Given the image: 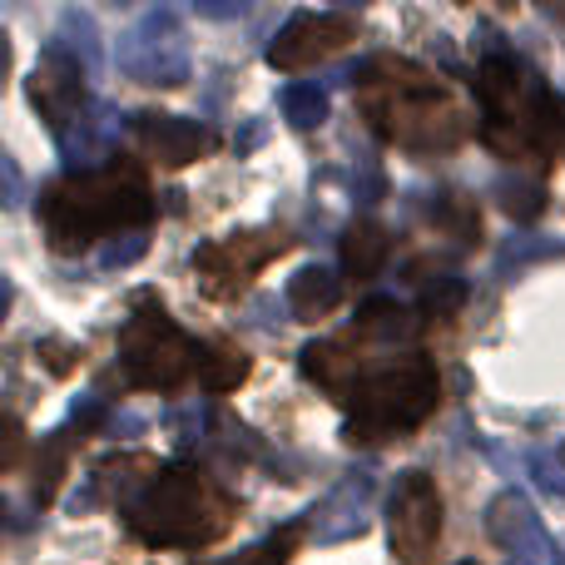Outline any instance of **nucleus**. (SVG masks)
Wrapping results in <instances>:
<instances>
[{
    "mask_svg": "<svg viewBox=\"0 0 565 565\" xmlns=\"http://www.w3.org/2000/svg\"><path fill=\"white\" fill-rule=\"evenodd\" d=\"M119 129H125L119 109H109L105 99H89V105L55 135V149H60L70 174H95V169H105L109 159H115Z\"/></svg>",
    "mask_w": 565,
    "mask_h": 565,
    "instance_id": "obj_13",
    "label": "nucleus"
},
{
    "mask_svg": "<svg viewBox=\"0 0 565 565\" xmlns=\"http://www.w3.org/2000/svg\"><path fill=\"white\" fill-rule=\"evenodd\" d=\"M358 338H367V342H382V348H397V342H412L417 338V328H422V318L412 308H402L397 298H367L358 308Z\"/></svg>",
    "mask_w": 565,
    "mask_h": 565,
    "instance_id": "obj_17",
    "label": "nucleus"
},
{
    "mask_svg": "<svg viewBox=\"0 0 565 565\" xmlns=\"http://www.w3.org/2000/svg\"><path fill=\"white\" fill-rule=\"evenodd\" d=\"M302 541V526H282L274 536L254 541V546H244L238 556H224V561H194V565H288L292 551H298Z\"/></svg>",
    "mask_w": 565,
    "mask_h": 565,
    "instance_id": "obj_22",
    "label": "nucleus"
},
{
    "mask_svg": "<svg viewBox=\"0 0 565 565\" xmlns=\"http://www.w3.org/2000/svg\"><path fill=\"white\" fill-rule=\"evenodd\" d=\"M372 497H377V481L367 471H352L342 477L318 507L308 511V536L318 546H338V541H352L367 531V511H372Z\"/></svg>",
    "mask_w": 565,
    "mask_h": 565,
    "instance_id": "obj_14",
    "label": "nucleus"
},
{
    "mask_svg": "<svg viewBox=\"0 0 565 565\" xmlns=\"http://www.w3.org/2000/svg\"><path fill=\"white\" fill-rule=\"evenodd\" d=\"M441 382L437 367H431L422 352H407V358H392L382 367L362 372V382L348 397V427L342 437L352 447H377V441L407 437L422 422L437 412Z\"/></svg>",
    "mask_w": 565,
    "mask_h": 565,
    "instance_id": "obj_4",
    "label": "nucleus"
},
{
    "mask_svg": "<svg viewBox=\"0 0 565 565\" xmlns=\"http://www.w3.org/2000/svg\"><path fill=\"white\" fill-rule=\"evenodd\" d=\"M129 135H135V145L164 169L194 164V159H204L209 149L218 145V135L209 125L184 119V115H164V109H139V115H129Z\"/></svg>",
    "mask_w": 565,
    "mask_h": 565,
    "instance_id": "obj_12",
    "label": "nucleus"
},
{
    "mask_svg": "<svg viewBox=\"0 0 565 565\" xmlns=\"http://www.w3.org/2000/svg\"><path fill=\"white\" fill-rule=\"evenodd\" d=\"M352 40H358V20L342 15V10H298L274 35V45H268V65L308 70V65H318V60L338 55Z\"/></svg>",
    "mask_w": 565,
    "mask_h": 565,
    "instance_id": "obj_9",
    "label": "nucleus"
},
{
    "mask_svg": "<svg viewBox=\"0 0 565 565\" xmlns=\"http://www.w3.org/2000/svg\"><path fill=\"white\" fill-rule=\"evenodd\" d=\"M536 139H541V154H561L565 159V95H541L536 109Z\"/></svg>",
    "mask_w": 565,
    "mask_h": 565,
    "instance_id": "obj_25",
    "label": "nucleus"
},
{
    "mask_svg": "<svg viewBox=\"0 0 565 565\" xmlns=\"http://www.w3.org/2000/svg\"><path fill=\"white\" fill-rule=\"evenodd\" d=\"M387 254H392V238L377 218L348 224V234H342V268H348V278H358V282L377 278L387 268Z\"/></svg>",
    "mask_w": 565,
    "mask_h": 565,
    "instance_id": "obj_16",
    "label": "nucleus"
},
{
    "mask_svg": "<svg viewBox=\"0 0 565 565\" xmlns=\"http://www.w3.org/2000/svg\"><path fill=\"white\" fill-rule=\"evenodd\" d=\"M70 427H60V431H50V437H40V447H35V477H30V501L35 507H50L55 501V491H60V481H65V471H70Z\"/></svg>",
    "mask_w": 565,
    "mask_h": 565,
    "instance_id": "obj_18",
    "label": "nucleus"
},
{
    "mask_svg": "<svg viewBox=\"0 0 565 565\" xmlns=\"http://www.w3.org/2000/svg\"><path fill=\"white\" fill-rule=\"evenodd\" d=\"M20 441H25V431H20V417H6V471H15Z\"/></svg>",
    "mask_w": 565,
    "mask_h": 565,
    "instance_id": "obj_31",
    "label": "nucleus"
},
{
    "mask_svg": "<svg viewBox=\"0 0 565 565\" xmlns=\"http://www.w3.org/2000/svg\"><path fill=\"white\" fill-rule=\"evenodd\" d=\"M565 254V244H556V238H546V244H536V238H516V244H507V254H501V274H507L511 264H536V258H556Z\"/></svg>",
    "mask_w": 565,
    "mask_h": 565,
    "instance_id": "obj_29",
    "label": "nucleus"
},
{
    "mask_svg": "<svg viewBox=\"0 0 565 565\" xmlns=\"http://www.w3.org/2000/svg\"><path fill=\"white\" fill-rule=\"evenodd\" d=\"M556 565H565V546H561V556H556Z\"/></svg>",
    "mask_w": 565,
    "mask_h": 565,
    "instance_id": "obj_34",
    "label": "nucleus"
},
{
    "mask_svg": "<svg viewBox=\"0 0 565 565\" xmlns=\"http://www.w3.org/2000/svg\"><path fill=\"white\" fill-rule=\"evenodd\" d=\"M115 497L125 526L135 531L145 546H169V551H199L228 536L238 507L214 477L184 461H154L145 477H109L95 467L89 491L75 497V511L99 507V497Z\"/></svg>",
    "mask_w": 565,
    "mask_h": 565,
    "instance_id": "obj_1",
    "label": "nucleus"
},
{
    "mask_svg": "<svg viewBox=\"0 0 565 565\" xmlns=\"http://www.w3.org/2000/svg\"><path fill=\"white\" fill-rule=\"evenodd\" d=\"M35 214L55 254H85L119 228H145L154 218V194L139 169L105 164L95 174H65L45 184Z\"/></svg>",
    "mask_w": 565,
    "mask_h": 565,
    "instance_id": "obj_3",
    "label": "nucleus"
},
{
    "mask_svg": "<svg viewBox=\"0 0 565 565\" xmlns=\"http://www.w3.org/2000/svg\"><path fill=\"white\" fill-rule=\"evenodd\" d=\"M531 477L546 497L565 501V451H531Z\"/></svg>",
    "mask_w": 565,
    "mask_h": 565,
    "instance_id": "obj_27",
    "label": "nucleus"
},
{
    "mask_svg": "<svg viewBox=\"0 0 565 565\" xmlns=\"http://www.w3.org/2000/svg\"><path fill=\"white\" fill-rule=\"evenodd\" d=\"M119 377L139 392H174L199 377V342L179 332L154 292H139L119 328Z\"/></svg>",
    "mask_w": 565,
    "mask_h": 565,
    "instance_id": "obj_5",
    "label": "nucleus"
},
{
    "mask_svg": "<svg viewBox=\"0 0 565 565\" xmlns=\"http://www.w3.org/2000/svg\"><path fill=\"white\" fill-rule=\"evenodd\" d=\"M487 536L497 541L507 556H516V565H556V556H561V546L546 536V526H541L531 497L516 491V487H507L501 497H491Z\"/></svg>",
    "mask_w": 565,
    "mask_h": 565,
    "instance_id": "obj_11",
    "label": "nucleus"
},
{
    "mask_svg": "<svg viewBox=\"0 0 565 565\" xmlns=\"http://www.w3.org/2000/svg\"><path fill=\"white\" fill-rule=\"evenodd\" d=\"M35 358L45 362L55 377H70V372L79 367V358H85V348H75V342H65V338H40L35 342Z\"/></svg>",
    "mask_w": 565,
    "mask_h": 565,
    "instance_id": "obj_28",
    "label": "nucleus"
},
{
    "mask_svg": "<svg viewBox=\"0 0 565 565\" xmlns=\"http://www.w3.org/2000/svg\"><path fill=\"white\" fill-rule=\"evenodd\" d=\"M248 6H199V15H218V20H228V15H244Z\"/></svg>",
    "mask_w": 565,
    "mask_h": 565,
    "instance_id": "obj_33",
    "label": "nucleus"
},
{
    "mask_svg": "<svg viewBox=\"0 0 565 565\" xmlns=\"http://www.w3.org/2000/svg\"><path fill=\"white\" fill-rule=\"evenodd\" d=\"M55 40L89 70V75L99 70V30H95V15H89V10H65V15H60Z\"/></svg>",
    "mask_w": 565,
    "mask_h": 565,
    "instance_id": "obj_20",
    "label": "nucleus"
},
{
    "mask_svg": "<svg viewBox=\"0 0 565 565\" xmlns=\"http://www.w3.org/2000/svg\"><path fill=\"white\" fill-rule=\"evenodd\" d=\"M497 199H501V209H507L516 224H531V218H541L546 214V184L541 179H501L497 184Z\"/></svg>",
    "mask_w": 565,
    "mask_h": 565,
    "instance_id": "obj_24",
    "label": "nucleus"
},
{
    "mask_svg": "<svg viewBox=\"0 0 565 565\" xmlns=\"http://www.w3.org/2000/svg\"><path fill=\"white\" fill-rule=\"evenodd\" d=\"M85 79H89V70L79 65V60L70 55L60 40H50V45L40 50V65L30 70V85L25 89H30V105H35L40 119L50 125V135H60V129H65L70 119L89 105Z\"/></svg>",
    "mask_w": 565,
    "mask_h": 565,
    "instance_id": "obj_10",
    "label": "nucleus"
},
{
    "mask_svg": "<svg viewBox=\"0 0 565 565\" xmlns=\"http://www.w3.org/2000/svg\"><path fill=\"white\" fill-rule=\"evenodd\" d=\"M461 302H467V282H461V278L422 282V318H451Z\"/></svg>",
    "mask_w": 565,
    "mask_h": 565,
    "instance_id": "obj_26",
    "label": "nucleus"
},
{
    "mask_svg": "<svg viewBox=\"0 0 565 565\" xmlns=\"http://www.w3.org/2000/svg\"><path fill=\"white\" fill-rule=\"evenodd\" d=\"M0 174H6V204L15 209L20 204V169H15V159H0Z\"/></svg>",
    "mask_w": 565,
    "mask_h": 565,
    "instance_id": "obj_32",
    "label": "nucleus"
},
{
    "mask_svg": "<svg viewBox=\"0 0 565 565\" xmlns=\"http://www.w3.org/2000/svg\"><path fill=\"white\" fill-rule=\"evenodd\" d=\"M145 254V238H129V244H109L105 248V268H125V264H135V258Z\"/></svg>",
    "mask_w": 565,
    "mask_h": 565,
    "instance_id": "obj_30",
    "label": "nucleus"
},
{
    "mask_svg": "<svg viewBox=\"0 0 565 565\" xmlns=\"http://www.w3.org/2000/svg\"><path fill=\"white\" fill-rule=\"evenodd\" d=\"M282 115H288L292 129H318L328 119V89L318 79H292L282 89Z\"/></svg>",
    "mask_w": 565,
    "mask_h": 565,
    "instance_id": "obj_21",
    "label": "nucleus"
},
{
    "mask_svg": "<svg viewBox=\"0 0 565 565\" xmlns=\"http://www.w3.org/2000/svg\"><path fill=\"white\" fill-rule=\"evenodd\" d=\"M115 60L135 85H154V89H174L194 75L184 20H179L174 10H145V15L119 35Z\"/></svg>",
    "mask_w": 565,
    "mask_h": 565,
    "instance_id": "obj_6",
    "label": "nucleus"
},
{
    "mask_svg": "<svg viewBox=\"0 0 565 565\" xmlns=\"http://www.w3.org/2000/svg\"><path fill=\"white\" fill-rule=\"evenodd\" d=\"M288 244L292 238L282 228H238V234L194 248V274L204 298H238L278 254H288Z\"/></svg>",
    "mask_w": 565,
    "mask_h": 565,
    "instance_id": "obj_7",
    "label": "nucleus"
},
{
    "mask_svg": "<svg viewBox=\"0 0 565 565\" xmlns=\"http://www.w3.org/2000/svg\"><path fill=\"white\" fill-rule=\"evenodd\" d=\"M431 224L447 228V234L457 238V244H467V248L481 238V214L461 194H437V204H431Z\"/></svg>",
    "mask_w": 565,
    "mask_h": 565,
    "instance_id": "obj_23",
    "label": "nucleus"
},
{
    "mask_svg": "<svg viewBox=\"0 0 565 565\" xmlns=\"http://www.w3.org/2000/svg\"><path fill=\"white\" fill-rule=\"evenodd\" d=\"M358 109L387 145L412 154H441L471 135V109L412 60H372L352 75Z\"/></svg>",
    "mask_w": 565,
    "mask_h": 565,
    "instance_id": "obj_2",
    "label": "nucleus"
},
{
    "mask_svg": "<svg viewBox=\"0 0 565 565\" xmlns=\"http://www.w3.org/2000/svg\"><path fill=\"white\" fill-rule=\"evenodd\" d=\"M387 541L397 565H427L441 541V491L427 471H397L387 497Z\"/></svg>",
    "mask_w": 565,
    "mask_h": 565,
    "instance_id": "obj_8",
    "label": "nucleus"
},
{
    "mask_svg": "<svg viewBox=\"0 0 565 565\" xmlns=\"http://www.w3.org/2000/svg\"><path fill=\"white\" fill-rule=\"evenodd\" d=\"M248 352L228 342H199V387L204 392H234L248 377Z\"/></svg>",
    "mask_w": 565,
    "mask_h": 565,
    "instance_id": "obj_19",
    "label": "nucleus"
},
{
    "mask_svg": "<svg viewBox=\"0 0 565 565\" xmlns=\"http://www.w3.org/2000/svg\"><path fill=\"white\" fill-rule=\"evenodd\" d=\"M282 298H288V312L298 322H318L342 302V278L332 274V268H322V264H308V268H298V274L288 278Z\"/></svg>",
    "mask_w": 565,
    "mask_h": 565,
    "instance_id": "obj_15",
    "label": "nucleus"
}]
</instances>
